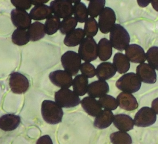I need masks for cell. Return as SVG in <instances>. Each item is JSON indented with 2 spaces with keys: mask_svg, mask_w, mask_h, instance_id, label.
<instances>
[{
  "mask_svg": "<svg viewBox=\"0 0 158 144\" xmlns=\"http://www.w3.org/2000/svg\"><path fill=\"white\" fill-rule=\"evenodd\" d=\"M41 114L46 122L55 125L62 121L64 113L62 108L55 101L45 100L41 105Z\"/></svg>",
  "mask_w": 158,
  "mask_h": 144,
  "instance_id": "6da1fadb",
  "label": "cell"
},
{
  "mask_svg": "<svg viewBox=\"0 0 158 144\" xmlns=\"http://www.w3.org/2000/svg\"><path fill=\"white\" fill-rule=\"evenodd\" d=\"M110 43L115 49L123 51L129 46L130 36L127 31L121 25L114 26L110 33Z\"/></svg>",
  "mask_w": 158,
  "mask_h": 144,
  "instance_id": "7a4b0ae2",
  "label": "cell"
},
{
  "mask_svg": "<svg viewBox=\"0 0 158 144\" xmlns=\"http://www.w3.org/2000/svg\"><path fill=\"white\" fill-rule=\"evenodd\" d=\"M116 87L123 92L134 93L140 89L141 82L135 73L130 72L121 76L116 82Z\"/></svg>",
  "mask_w": 158,
  "mask_h": 144,
  "instance_id": "3957f363",
  "label": "cell"
},
{
  "mask_svg": "<svg viewBox=\"0 0 158 144\" xmlns=\"http://www.w3.org/2000/svg\"><path fill=\"white\" fill-rule=\"evenodd\" d=\"M55 101L61 108H73L81 103L79 96L66 88H61L55 92Z\"/></svg>",
  "mask_w": 158,
  "mask_h": 144,
  "instance_id": "277c9868",
  "label": "cell"
},
{
  "mask_svg": "<svg viewBox=\"0 0 158 144\" xmlns=\"http://www.w3.org/2000/svg\"><path fill=\"white\" fill-rule=\"evenodd\" d=\"M78 54L85 62L89 63L98 58V45L92 37L84 39L79 46Z\"/></svg>",
  "mask_w": 158,
  "mask_h": 144,
  "instance_id": "5b68a950",
  "label": "cell"
},
{
  "mask_svg": "<svg viewBox=\"0 0 158 144\" xmlns=\"http://www.w3.org/2000/svg\"><path fill=\"white\" fill-rule=\"evenodd\" d=\"M61 61L65 72L75 76L79 72L81 65V59L75 51H69L62 56Z\"/></svg>",
  "mask_w": 158,
  "mask_h": 144,
  "instance_id": "8992f818",
  "label": "cell"
},
{
  "mask_svg": "<svg viewBox=\"0 0 158 144\" xmlns=\"http://www.w3.org/2000/svg\"><path fill=\"white\" fill-rule=\"evenodd\" d=\"M156 119V114L152 108L142 107L135 115L134 125L138 127H148L155 123Z\"/></svg>",
  "mask_w": 158,
  "mask_h": 144,
  "instance_id": "52a82bcc",
  "label": "cell"
},
{
  "mask_svg": "<svg viewBox=\"0 0 158 144\" xmlns=\"http://www.w3.org/2000/svg\"><path fill=\"white\" fill-rule=\"evenodd\" d=\"M116 15L111 8L105 7L99 15L98 27L100 30L103 34H108L115 25Z\"/></svg>",
  "mask_w": 158,
  "mask_h": 144,
  "instance_id": "ba28073f",
  "label": "cell"
},
{
  "mask_svg": "<svg viewBox=\"0 0 158 144\" xmlns=\"http://www.w3.org/2000/svg\"><path fill=\"white\" fill-rule=\"evenodd\" d=\"M52 13L59 18L71 17L73 14V6L70 1L55 0L50 3Z\"/></svg>",
  "mask_w": 158,
  "mask_h": 144,
  "instance_id": "9c48e42d",
  "label": "cell"
},
{
  "mask_svg": "<svg viewBox=\"0 0 158 144\" xmlns=\"http://www.w3.org/2000/svg\"><path fill=\"white\" fill-rule=\"evenodd\" d=\"M9 84L11 91L17 94L25 93L29 87V81L27 77L18 72L10 75Z\"/></svg>",
  "mask_w": 158,
  "mask_h": 144,
  "instance_id": "30bf717a",
  "label": "cell"
},
{
  "mask_svg": "<svg viewBox=\"0 0 158 144\" xmlns=\"http://www.w3.org/2000/svg\"><path fill=\"white\" fill-rule=\"evenodd\" d=\"M49 77L53 84L62 88H69L73 84L72 76L63 70L52 72Z\"/></svg>",
  "mask_w": 158,
  "mask_h": 144,
  "instance_id": "8fae6325",
  "label": "cell"
},
{
  "mask_svg": "<svg viewBox=\"0 0 158 144\" xmlns=\"http://www.w3.org/2000/svg\"><path fill=\"white\" fill-rule=\"evenodd\" d=\"M11 18L14 25L20 29H28L32 23V19L27 12L20 9L13 10L11 12Z\"/></svg>",
  "mask_w": 158,
  "mask_h": 144,
  "instance_id": "7c38bea8",
  "label": "cell"
},
{
  "mask_svg": "<svg viewBox=\"0 0 158 144\" xmlns=\"http://www.w3.org/2000/svg\"><path fill=\"white\" fill-rule=\"evenodd\" d=\"M136 75L141 82L146 84H155L157 80L155 69L145 63L140 64L137 67Z\"/></svg>",
  "mask_w": 158,
  "mask_h": 144,
  "instance_id": "4fadbf2b",
  "label": "cell"
},
{
  "mask_svg": "<svg viewBox=\"0 0 158 144\" xmlns=\"http://www.w3.org/2000/svg\"><path fill=\"white\" fill-rule=\"evenodd\" d=\"M126 56L134 63H143L146 60V54L143 49L137 44L129 45L125 49Z\"/></svg>",
  "mask_w": 158,
  "mask_h": 144,
  "instance_id": "5bb4252c",
  "label": "cell"
},
{
  "mask_svg": "<svg viewBox=\"0 0 158 144\" xmlns=\"http://www.w3.org/2000/svg\"><path fill=\"white\" fill-rule=\"evenodd\" d=\"M110 90L108 83L104 81H94L88 85L87 93L89 97L101 98L106 95Z\"/></svg>",
  "mask_w": 158,
  "mask_h": 144,
  "instance_id": "9a60e30c",
  "label": "cell"
},
{
  "mask_svg": "<svg viewBox=\"0 0 158 144\" xmlns=\"http://www.w3.org/2000/svg\"><path fill=\"white\" fill-rule=\"evenodd\" d=\"M118 105L122 109L127 111H133L139 106L137 101L132 94L122 92L117 97Z\"/></svg>",
  "mask_w": 158,
  "mask_h": 144,
  "instance_id": "2e32d148",
  "label": "cell"
},
{
  "mask_svg": "<svg viewBox=\"0 0 158 144\" xmlns=\"http://www.w3.org/2000/svg\"><path fill=\"white\" fill-rule=\"evenodd\" d=\"M21 123V118L14 114H6L0 117V129L11 131L17 128Z\"/></svg>",
  "mask_w": 158,
  "mask_h": 144,
  "instance_id": "e0dca14e",
  "label": "cell"
},
{
  "mask_svg": "<svg viewBox=\"0 0 158 144\" xmlns=\"http://www.w3.org/2000/svg\"><path fill=\"white\" fill-rule=\"evenodd\" d=\"M114 125L120 131L126 132L134 128V120L126 114H115L114 116Z\"/></svg>",
  "mask_w": 158,
  "mask_h": 144,
  "instance_id": "ac0fdd59",
  "label": "cell"
},
{
  "mask_svg": "<svg viewBox=\"0 0 158 144\" xmlns=\"http://www.w3.org/2000/svg\"><path fill=\"white\" fill-rule=\"evenodd\" d=\"M81 103L84 110L92 117L98 116L102 110L98 101L94 98L85 97L81 101Z\"/></svg>",
  "mask_w": 158,
  "mask_h": 144,
  "instance_id": "d6986e66",
  "label": "cell"
},
{
  "mask_svg": "<svg viewBox=\"0 0 158 144\" xmlns=\"http://www.w3.org/2000/svg\"><path fill=\"white\" fill-rule=\"evenodd\" d=\"M116 72V69L113 64L105 62L98 65L96 74L99 80L105 81L114 76Z\"/></svg>",
  "mask_w": 158,
  "mask_h": 144,
  "instance_id": "ffe728a7",
  "label": "cell"
},
{
  "mask_svg": "<svg viewBox=\"0 0 158 144\" xmlns=\"http://www.w3.org/2000/svg\"><path fill=\"white\" fill-rule=\"evenodd\" d=\"M114 116V115L111 111L106 109L102 110L95 118L94 122V126L100 129L107 128L113 121Z\"/></svg>",
  "mask_w": 158,
  "mask_h": 144,
  "instance_id": "44dd1931",
  "label": "cell"
},
{
  "mask_svg": "<svg viewBox=\"0 0 158 144\" xmlns=\"http://www.w3.org/2000/svg\"><path fill=\"white\" fill-rule=\"evenodd\" d=\"M85 35L83 29L77 28L66 35L64 40V43L67 47H76L81 44L85 39Z\"/></svg>",
  "mask_w": 158,
  "mask_h": 144,
  "instance_id": "7402d4cb",
  "label": "cell"
},
{
  "mask_svg": "<svg viewBox=\"0 0 158 144\" xmlns=\"http://www.w3.org/2000/svg\"><path fill=\"white\" fill-rule=\"evenodd\" d=\"M52 11L48 5H42L35 6L30 12L31 19L36 21H40L48 19L52 15Z\"/></svg>",
  "mask_w": 158,
  "mask_h": 144,
  "instance_id": "603a6c76",
  "label": "cell"
},
{
  "mask_svg": "<svg viewBox=\"0 0 158 144\" xmlns=\"http://www.w3.org/2000/svg\"><path fill=\"white\" fill-rule=\"evenodd\" d=\"M98 54L101 61L108 60L112 54V47L110 41L106 38H102L100 40L98 45Z\"/></svg>",
  "mask_w": 158,
  "mask_h": 144,
  "instance_id": "cb8c5ba5",
  "label": "cell"
},
{
  "mask_svg": "<svg viewBox=\"0 0 158 144\" xmlns=\"http://www.w3.org/2000/svg\"><path fill=\"white\" fill-rule=\"evenodd\" d=\"M27 33L30 40L38 41L45 36V25L39 22H35L31 24L28 28Z\"/></svg>",
  "mask_w": 158,
  "mask_h": 144,
  "instance_id": "d4e9b609",
  "label": "cell"
},
{
  "mask_svg": "<svg viewBox=\"0 0 158 144\" xmlns=\"http://www.w3.org/2000/svg\"><path fill=\"white\" fill-rule=\"evenodd\" d=\"M74 92L78 96L85 95L87 92L88 79L82 74L76 76L73 82Z\"/></svg>",
  "mask_w": 158,
  "mask_h": 144,
  "instance_id": "484cf974",
  "label": "cell"
},
{
  "mask_svg": "<svg viewBox=\"0 0 158 144\" xmlns=\"http://www.w3.org/2000/svg\"><path fill=\"white\" fill-rule=\"evenodd\" d=\"M113 65L116 71L120 74H123L129 70L130 62L124 54L117 53L113 58Z\"/></svg>",
  "mask_w": 158,
  "mask_h": 144,
  "instance_id": "4316f807",
  "label": "cell"
},
{
  "mask_svg": "<svg viewBox=\"0 0 158 144\" xmlns=\"http://www.w3.org/2000/svg\"><path fill=\"white\" fill-rule=\"evenodd\" d=\"M73 14L75 18L80 23H85L88 18V9L85 3L80 2V1L75 3Z\"/></svg>",
  "mask_w": 158,
  "mask_h": 144,
  "instance_id": "83f0119b",
  "label": "cell"
},
{
  "mask_svg": "<svg viewBox=\"0 0 158 144\" xmlns=\"http://www.w3.org/2000/svg\"><path fill=\"white\" fill-rule=\"evenodd\" d=\"M105 0H91L88 8V14L91 18H96L100 15L105 6Z\"/></svg>",
  "mask_w": 158,
  "mask_h": 144,
  "instance_id": "f1b7e54d",
  "label": "cell"
},
{
  "mask_svg": "<svg viewBox=\"0 0 158 144\" xmlns=\"http://www.w3.org/2000/svg\"><path fill=\"white\" fill-rule=\"evenodd\" d=\"M29 40L27 31L25 29L17 28L15 30L12 35V41L14 44L19 46L26 45Z\"/></svg>",
  "mask_w": 158,
  "mask_h": 144,
  "instance_id": "f546056e",
  "label": "cell"
},
{
  "mask_svg": "<svg viewBox=\"0 0 158 144\" xmlns=\"http://www.w3.org/2000/svg\"><path fill=\"white\" fill-rule=\"evenodd\" d=\"M60 18L55 15H52L45 22V32L47 35H51L56 33L60 29Z\"/></svg>",
  "mask_w": 158,
  "mask_h": 144,
  "instance_id": "4dcf8cb0",
  "label": "cell"
},
{
  "mask_svg": "<svg viewBox=\"0 0 158 144\" xmlns=\"http://www.w3.org/2000/svg\"><path fill=\"white\" fill-rule=\"evenodd\" d=\"M110 139L112 144H132V139L126 132L118 131L111 134Z\"/></svg>",
  "mask_w": 158,
  "mask_h": 144,
  "instance_id": "1f68e13d",
  "label": "cell"
},
{
  "mask_svg": "<svg viewBox=\"0 0 158 144\" xmlns=\"http://www.w3.org/2000/svg\"><path fill=\"white\" fill-rule=\"evenodd\" d=\"M77 24V21L75 17H67L64 18L61 22L60 25V32L63 35H68L75 30Z\"/></svg>",
  "mask_w": 158,
  "mask_h": 144,
  "instance_id": "d6a6232c",
  "label": "cell"
},
{
  "mask_svg": "<svg viewBox=\"0 0 158 144\" xmlns=\"http://www.w3.org/2000/svg\"><path fill=\"white\" fill-rule=\"evenodd\" d=\"M98 101L102 108L108 110H114L118 106L117 100L110 95H105L100 98Z\"/></svg>",
  "mask_w": 158,
  "mask_h": 144,
  "instance_id": "836d02e7",
  "label": "cell"
},
{
  "mask_svg": "<svg viewBox=\"0 0 158 144\" xmlns=\"http://www.w3.org/2000/svg\"><path fill=\"white\" fill-rule=\"evenodd\" d=\"M98 24L94 18H88L85 23L84 28L85 35L88 37L93 38L98 33Z\"/></svg>",
  "mask_w": 158,
  "mask_h": 144,
  "instance_id": "e575fe53",
  "label": "cell"
},
{
  "mask_svg": "<svg viewBox=\"0 0 158 144\" xmlns=\"http://www.w3.org/2000/svg\"><path fill=\"white\" fill-rule=\"evenodd\" d=\"M146 58L149 64L158 71V47L150 48L146 53Z\"/></svg>",
  "mask_w": 158,
  "mask_h": 144,
  "instance_id": "d590c367",
  "label": "cell"
},
{
  "mask_svg": "<svg viewBox=\"0 0 158 144\" xmlns=\"http://www.w3.org/2000/svg\"><path fill=\"white\" fill-rule=\"evenodd\" d=\"M80 70L82 75L87 78H92L96 74L95 67L89 63H83L81 64Z\"/></svg>",
  "mask_w": 158,
  "mask_h": 144,
  "instance_id": "8d00e7d4",
  "label": "cell"
},
{
  "mask_svg": "<svg viewBox=\"0 0 158 144\" xmlns=\"http://www.w3.org/2000/svg\"><path fill=\"white\" fill-rule=\"evenodd\" d=\"M11 2L16 9L23 10H29L32 6L30 0H11Z\"/></svg>",
  "mask_w": 158,
  "mask_h": 144,
  "instance_id": "74e56055",
  "label": "cell"
},
{
  "mask_svg": "<svg viewBox=\"0 0 158 144\" xmlns=\"http://www.w3.org/2000/svg\"><path fill=\"white\" fill-rule=\"evenodd\" d=\"M36 144H53V142L50 137L48 135H46L40 138Z\"/></svg>",
  "mask_w": 158,
  "mask_h": 144,
  "instance_id": "f35d334b",
  "label": "cell"
},
{
  "mask_svg": "<svg viewBox=\"0 0 158 144\" xmlns=\"http://www.w3.org/2000/svg\"><path fill=\"white\" fill-rule=\"evenodd\" d=\"M152 109L155 113L158 114V97L155 99L152 103Z\"/></svg>",
  "mask_w": 158,
  "mask_h": 144,
  "instance_id": "ab89813d",
  "label": "cell"
},
{
  "mask_svg": "<svg viewBox=\"0 0 158 144\" xmlns=\"http://www.w3.org/2000/svg\"><path fill=\"white\" fill-rule=\"evenodd\" d=\"M49 2V0H31L32 4L37 6V5H42L44 3H47Z\"/></svg>",
  "mask_w": 158,
  "mask_h": 144,
  "instance_id": "60d3db41",
  "label": "cell"
},
{
  "mask_svg": "<svg viewBox=\"0 0 158 144\" xmlns=\"http://www.w3.org/2000/svg\"><path fill=\"white\" fill-rule=\"evenodd\" d=\"M150 2L153 9L156 11L158 12V0H152Z\"/></svg>",
  "mask_w": 158,
  "mask_h": 144,
  "instance_id": "b9f144b4",
  "label": "cell"
}]
</instances>
